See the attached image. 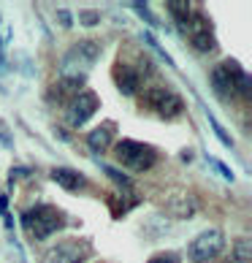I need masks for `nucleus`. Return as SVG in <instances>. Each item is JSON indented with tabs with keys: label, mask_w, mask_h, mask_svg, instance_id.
Returning <instances> with one entry per match:
<instances>
[{
	"label": "nucleus",
	"mask_w": 252,
	"mask_h": 263,
	"mask_svg": "<svg viewBox=\"0 0 252 263\" xmlns=\"http://www.w3.org/2000/svg\"><path fill=\"white\" fill-rule=\"evenodd\" d=\"M98 106H101V101H98V95H95L92 90L76 92L73 98H71V103H68V111H65L68 125H73V128H82V125L90 120L95 111H98Z\"/></svg>",
	"instance_id": "9"
},
{
	"label": "nucleus",
	"mask_w": 252,
	"mask_h": 263,
	"mask_svg": "<svg viewBox=\"0 0 252 263\" xmlns=\"http://www.w3.org/2000/svg\"><path fill=\"white\" fill-rule=\"evenodd\" d=\"M103 171L109 174V177L117 182V184H122V187H130V177H125V174H120L117 168H109V165H103Z\"/></svg>",
	"instance_id": "18"
},
{
	"label": "nucleus",
	"mask_w": 252,
	"mask_h": 263,
	"mask_svg": "<svg viewBox=\"0 0 252 263\" xmlns=\"http://www.w3.org/2000/svg\"><path fill=\"white\" fill-rule=\"evenodd\" d=\"M22 226L35 241H44L65 226V217L52 203H35V206H30L22 214Z\"/></svg>",
	"instance_id": "3"
},
{
	"label": "nucleus",
	"mask_w": 252,
	"mask_h": 263,
	"mask_svg": "<svg viewBox=\"0 0 252 263\" xmlns=\"http://www.w3.org/2000/svg\"><path fill=\"white\" fill-rule=\"evenodd\" d=\"M52 179L60 184L63 190H71V193H79L87 187V177L82 171H76V168H52Z\"/></svg>",
	"instance_id": "11"
},
{
	"label": "nucleus",
	"mask_w": 252,
	"mask_h": 263,
	"mask_svg": "<svg viewBox=\"0 0 252 263\" xmlns=\"http://www.w3.org/2000/svg\"><path fill=\"white\" fill-rule=\"evenodd\" d=\"M90 255H92L90 241L68 239V241H60V245L49 247V252L44 255V263H84Z\"/></svg>",
	"instance_id": "8"
},
{
	"label": "nucleus",
	"mask_w": 252,
	"mask_h": 263,
	"mask_svg": "<svg viewBox=\"0 0 252 263\" xmlns=\"http://www.w3.org/2000/svg\"><path fill=\"white\" fill-rule=\"evenodd\" d=\"M230 252H234V263H249L252 260V241L249 239H239L234 247H230Z\"/></svg>",
	"instance_id": "14"
},
{
	"label": "nucleus",
	"mask_w": 252,
	"mask_h": 263,
	"mask_svg": "<svg viewBox=\"0 0 252 263\" xmlns=\"http://www.w3.org/2000/svg\"><path fill=\"white\" fill-rule=\"evenodd\" d=\"M114 158L128 171H149L158 163V149L135 139H120L114 144Z\"/></svg>",
	"instance_id": "4"
},
{
	"label": "nucleus",
	"mask_w": 252,
	"mask_h": 263,
	"mask_svg": "<svg viewBox=\"0 0 252 263\" xmlns=\"http://www.w3.org/2000/svg\"><path fill=\"white\" fill-rule=\"evenodd\" d=\"M130 8H133V11H135V14H139V16L144 19V22H149V25H158V22H154V16H152V11H149V6H147V3H133Z\"/></svg>",
	"instance_id": "17"
},
{
	"label": "nucleus",
	"mask_w": 252,
	"mask_h": 263,
	"mask_svg": "<svg viewBox=\"0 0 252 263\" xmlns=\"http://www.w3.org/2000/svg\"><path fill=\"white\" fill-rule=\"evenodd\" d=\"M60 22H63L65 27H71V14H68V11H60Z\"/></svg>",
	"instance_id": "22"
},
{
	"label": "nucleus",
	"mask_w": 252,
	"mask_h": 263,
	"mask_svg": "<svg viewBox=\"0 0 252 263\" xmlns=\"http://www.w3.org/2000/svg\"><path fill=\"white\" fill-rule=\"evenodd\" d=\"M166 8H168V14L177 19L179 27H185L187 19H190V14H192V6H190V3H179V0H168Z\"/></svg>",
	"instance_id": "13"
},
{
	"label": "nucleus",
	"mask_w": 252,
	"mask_h": 263,
	"mask_svg": "<svg viewBox=\"0 0 252 263\" xmlns=\"http://www.w3.org/2000/svg\"><path fill=\"white\" fill-rule=\"evenodd\" d=\"M211 87L220 98H234V95H241L247 98L249 95V73L241 68L236 60H222L220 65L211 68Z\"/></svg>",
	"instance_id": "2"
},
{
	"label": "nucleus",
	"mask_w": 252,
	"mask_h": 263,
	"mask_svg": "<svg viewBox=\"0 0 252 263\" xmlns=\"http://www.w3.org/2000/svg\"><path fill=\"white\" fill-rule=\"evenodd\" d=\"M0 214H3V217H6L8 228H11V217H8V198H6V196H0Z\"/></svg>",
	"instance_id": "20"
},
{
	"label": "nucleus",
	"mask_w": 252,
	"mask_h": 263,
	"mask_svg": "<svg viewBox=\"0 0 252 263\" xmlns=\"http://www.w3.org/2000/svg\"><path fill=\"white\" fill-rule=\"evenodd\" d=\"M209 160H211V165H215V168H217V171H220V174H222V177H225L228 182H234V179H236V177H234V171H230L228 165H222L217 158H209Z\"/></svg>",
	"instance_id": "19"
},
{
	"label": "nucleus",
	"mask_w": 252,
	"mask_h": 263,
	"mask_svg": "<svg viewBox=\"0 0 252 263\" xmlns=\"http://www.w3.org/2000/svg\"><path fill=\"white\" fill-rule=\"evenodd\" d=\"M206 120H209V125H211V128H215V133H217V139H220L222 144H225V147H234V139H230V136L225 133V128H222V125L217 122V117L211 114V111H206Z\"/></svg>",
	"instance_id": "15"
},
{
	"label": "nucleus",
	"mask_w": 252,
	"mask_h": 263,
	"mask_svg": "<svg viewBox=\"0 0 252 263\" xmlns=\"http://www.w3.org/2000/svg\"><path fill=\"white\" fill-rule=\"evenodd\" d=\"M114 133H117V125H114V122H103L101 128H95L90 136H87V144H90V149H95V152H106L111 147Z\"/></svg>",
	"instance_id": "12"
},
{
	"label": "nucleus",
	"mask_w": 252,
	"mask_h": 263,
	"mask_svg": "<svg viewBox=\"0 0 252 263\" xmlns=\"http://www.w3.org/2000/svg\"><path fill=\"white\" fill-rule=\"evenodd\" d=\"M179 252H158V255H152L147 263H179Z\"/></svg>",
	"instance_id": "16"
},
{
	"label": "nucleus",
	"mask_w": 252,
	"mask_h": 263,
	"mask_svg": "<svg viewBox=\"0 0 252 263\" xmlns=\"http://www.w3.org/2000/svg\"><path fill=\"white\" fill-rule=\"evenodd\" d=\"M225 250V236L220 228H206L187 245V258L192 263H209Z\"/></svg>",
	"instance_id": "5"
},
{
	"label": "nucleus",
	"mask_w": 252,
	"mask_h": 263,
	"mask_svg": "<svg viewBox=\"0 0 252 263\" xmlns=\"http://www.w3.org/2000/svg\"><path fill=\"white\" fill-rule=\"evenodd\" d=\"M144 106L149 111L160 114L163 120H173V117H179L182 109H185L182 95L177 90H171V87H152V90H147L144 92Z\"/></svg>",
	"instance_id": "6"
},
{
	"label": "nucleus",
	"mask_w": 252,
	"mask_h": 263,
	"mask_svg": "<svg viewBox=\"0 0 252 263\" xmlns=\"http://www.w3.org/2000/svg\"><path fill=\"white\" fill-rule=\"evenodd\" d=\"M114 84L120 87L122 95H135L139 87H141V71L128 65V63H120L117 68H114Z\"/></svg>",
	"instance_id": "10"
},
{
	"label": "nucleus",
	"mask_w": 252,
	"mask_h": 263,
	"mask_svg": "<svg viewBox=\"0 0 252 263\" xmlns=\"http://www.w3.org/2000/svg\"><path fill=\"white\" fill-rule=\"evenodd\" d=\"M98 57H101V44L98 41H92V38L76 41L60 60V79L84 82V76L92 71V65L98 63Z\"/></svg>",
	"instance_id": "1"
},
{
	"label": "nucleus",
	"mask_w": 252,
	"mask_h": 263,
	"mask_svg": "<svg viewBox=\"0 0 252 263\" xmlns=\"http://www.w3.org/2000/svg\"><path fill=\"white\" fill-rule=\"evenodd\" d=\"M82 22L84 25H95V22H98V14H95V11H84L82 14Z\"/></svg>",
	"instance_id": "21"
},
{
	"label": "nucleus",
	"mask_w": 252,
	"mask_h": 263,
	"mask_svg": "<svg viewBox=\"0 0 252 263\" xmlns=\"http://www.w3.org/2000/svg\"><path fill=\"white\" fill-rule=\"evenodd\" d=\"M187 35V41L190 46L196 52L201 54H211V52H217V41H215V30H211V22L206 16H203L201 11H192L190 19H187V25L182 27Z\"/></svg>",
	"instance_id": "7"
}]
</instances>
